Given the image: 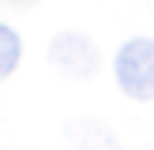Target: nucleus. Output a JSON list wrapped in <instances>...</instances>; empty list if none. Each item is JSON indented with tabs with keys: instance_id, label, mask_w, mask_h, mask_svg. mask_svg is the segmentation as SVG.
Wrapping results in <instances>:
<instances>
[{
	"instance_id": "nucleus-1",
	"label": "nucleus",
	"mask_w": 154,
	"mask_h": 150,
	"mask_svg": "<svg viewBox=\"0 0 154 150\" xmlns=\"http://www.w3.org/2000/svg\"><path fill=\"white\" fill-rule=\"evenodd\" d=\"M117 82L128 98L150 101L154 98V41L150 38H132L117 52Z\"/></svg>"
},
{
	"instance_id": "nucleus-2",
	"label": "nucleus",
	"mask_w": 154,
	"mask_h": 150,
	"mask_svg": "<svg viewBox=\"0 0 154 150\" xmlns=\"http://www.w3.org/2000/svg\"><path fill=\"white\" fill-rule=\"evenodd\" d=\"M49 60L68 75H90L98 68V49L87 34L79 30H64L49 41Z\"/></svg>"
},
{
	"instance_id": "nucleus-3",
	"label": "nucleus",
	"mask_w": 154,
	"mask_h": 150,
	"mask_svg": "<svg viewBox=\"0 0 154 150\" xmlns=\"http://www.w3.org/2000/svg\"><path fill=\"white\" fill-rule=\"evenodd\" d=\"M68 135H72V142L79 150H120L117 139H113V131L105 124H98V120H75L68 128Z\"/></svg>"
},
{
	"instance_id": "nucleus-4",
	"label": "nucleus",
	"mask_w": 154,
	"mask_h": 150,
	"mask_svg": "<svg viewBox=\"0 0 154 150\" xmlns=\"http://www.w3.org/2000/svg\"><path fill=\"white\" fill-rule=\"evenodd\" d=\"M19 56H23L19 34H15L8 22H0V79H4V75H11L15 68H19Z\"/></svg>"
},
{
	"instance_id": "nucleus-5",
	"label": "nucleus",
	"mask_w": 154,
	"mask_h": 150,
	"mask_svg": "<svg viewBox=\"0 0 154 150\" xmlns=\"http://www.w3.org/2000/svg\"><path fill=\"white\" fill-rule=\"evenodd\" d=\"M11 4H19V8H30V4H34V0H11Z\"/></svg>"
}]
</instances>
